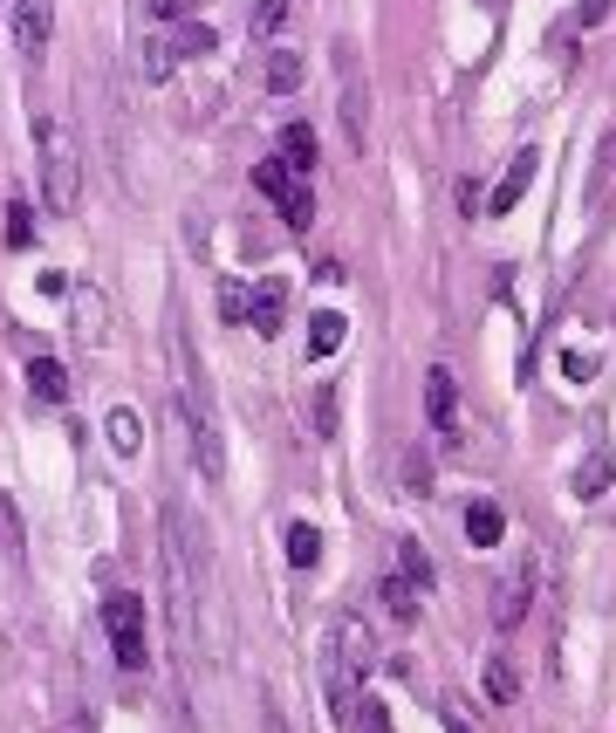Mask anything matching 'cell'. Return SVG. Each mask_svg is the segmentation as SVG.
Masks as SVG:
<instances>
[{"instance_id":"1","label":"cell","mask_w":616,"mask_h":733,"mask_svg":"<svg viewBox=\"0 0 616 733\" xmlns=\"http://www.w3.org/2000/svg\"><path fill=\"white\" fill-rule=\"evenodd\" d=\"M370 665H377V630H370L364 611H343L336 624H329V651H322V699H329V720L336 726H350Z\"/></svg>"},{"instance_id":"20","label":"cell","mask_w":616,"mask_h":733,"mask_svg":"<svg viewBox=\"0 0 616 733\" xmlns=\"http://www.w3.org/2000/svg\"><path fill=\"white\" fill-rule=\"evenodd\" d=\"M281 158L295 172H316V123H288V131H281Z\"/></svg>"},{"instance_id":"3","label":"cell","mask_w":616,"mask_h":733,"mask_svg":"<svg viewBox=\"0 0 616 733\" xmlns=\"http://www.w3.org/2000/svg\"><path fill=\"white\" fill-rule=\"evenodd\" d=\"M103 630H110V651L123 672H144L151 665V645H144V603L131 590H110L103 596Z\"/></svg>"},{"instance_id":"11","label":"cell","mask_w":616,"mask_h":733,"mask_svg":"<svg viewBox=\"0 0 616 733\" xmlns=\"http://www.w3.org/2000/svg\"><path fill=\"white\" fill-rule=\"evenodd\" d=\"M253 330H261V336H274L281 330V322H288V282H253Z\"/></svg>"},{"instance_id":"4","label":"cell","mask_w":616,"mask_h":733,"mask_svg":"<svg viewBox=\"0 0 616 733\" xmlns=\"http://www.w3.org/2000/svg\"><path fill=\"white\" fill-rule=\"evenodd\" d=\"M534 583H542V569H534V555L521 563H507V576L494 583V630H513L528 611H534Z\"/></svg>"},{"instance_id":"6","label":"cell","mask_w":616,"mask_h":733,"mask_svg":"<svg viewBox=\"0 0 616 733\" xmlns=\"http://www.w3.org/2000/svg\"><path fill=\"white\" fill-rule=\"evenodd\" d=\"M343 144L370 151V83L356 69V48H343Z\"/></svg>"},{"instance_id":"13","label":"cell","mask_w":616,"mask_h":733,"mask_svg":"<svg viewBox=\"0 0 616 733\" xmlns=\"http://www.w3.org/2000/svg\"><path fill=\"white\" fill-rule=\"evenodd\" d=\"M377 603H383V617H391L398 630L418 624V583H404V576H383V583H377Z\"/></svg>"},{"instance_id":"29","label":"cell","mask_w":616,"mask_h":733,"mask_svg":"<svg viewBox=\"0 0 616 733\" xmlns=\"http://www.w3.org/2000/svg\"><path fill=\"white\" fill-rule=\"evenodd\" d=\"M404 487H411V494H431V460H425V446L404 452Z\"/></svg>"},{"instance_id":"9","label":"cell","mask_w":616,"mask_h":733,"mask_svg":"<svg viewBox=\"0 0 616 733\" xmlns=\"http://www.w3.org/2000/svg\"><path fill=\"white\" fill-rule=\"evenodd\" d=\"M534 165H542V151H513V165L500 172V186H494V199H486V213H513V206H521V192L534 186Z\"/></svg>"},{"instance_id":"28","label":"cell","mask_w":616,"mask_h":733,"mask_svg":"<svg viewBox=\"0 0 616 733\" xmlns=\"http://www.w3.org/2000/svg\"><path fill=\"white\" fill-rule=\"evenodd\" d=\"M596 199H616V131H609L603 151H596Z\"/></svg>"},{"instance_id":"24","label":"cell","mask_w":616,"mask_h":733,"mask_svg":"<svg viewBox=\"0 0 616 733\" xmlns=\"http://www.w3.org/2000/svg\"><path fill=\"white\" fill-rule=\"evenodd\" d=\"M268 90H274V96H295V90H301V56H288V48H281V56L268 62Z\"/></svg>"},{"instance_id":"31","label":"cell","mask_w":616,"mask_h":733,"mask_svg":"<svg viewBox=\"0 0 616 733\" xmlns=\"http://www.w3.org/2000/svg\"><path fill=\"white\" fill-rule=\"evenodd\" d=\"M446 726H452V733H473V713H466V699H446Z\"/></svg>"},{"instance_id":"27","label":"cell","mask_w":616,"mask_h":733,"mask_svg":"<svg viewBox=\"0 0 616 733\" xmlns=\"http://www.w3.org/2000/svg\"><path fill=\"white\" fill-rule=\"evenodd\" d=\"M308 412H316V433H322V439L343 433V404H336V391H316V404H308Z\"/></svg>"},{"instance_id":"12","label":"cell","mask_w":616,"mask_h":733,"mask_svg":"<svg viewBox=\"0 0 616 733\" xmlns=\"http://www.w3.org/2000/svg\"><path fill=\"white\" fill-rule=\"evenodd\" d=\"M295 186H301V172H295L288 158H261V165H253V192H261V199H274V206H288V199H295Z\"/></svg>"},{"instance_id":"15","label":"cell","mask_w":616,"mask_h":733,"mask_svg":"<svg viewBox=\"0 0 616 733\" xmlns=\"http://www.w3.org/2000/svg\"><path fill=\"white\" fill-rule=\"evenodd\" d=\"M69 295H75V343L96 350L103 343V295L96 288H69Z\"/></svg>"},{"instance_id":"14","label":"cell","mask_w":616,"mask_h":733,"mask_svg":"<svg viewBox=\"0 0 616 733\" xmlns=\"http://www.w3.org/2000/svg\"><path fill=\"white\" fill-rule=\"evenodd\" d=\"M500 535H507L500 500H466V542H473V548H494Z\"/></svg>"},{"instance_id":"5","label":"cell","mask_w":616,"mask_h":733,"mask_svg":"<svg viewBox=\"0 0 616 733\" xmlns=\"http://www.w3.org/2000/svg\"><path fill=\"white\" fill-rule=\"evenodd\" d=\"M178 418H186V433H192V460L205 480H220L226 473V452H220V425H213V398H178Z\"/></svg>"},{"instance_id":"19","label":"cell","mask_w":616,"mask_h":733,"mask_svg":"<svg viewBox=\"0 0 616 733\" xmlns=\"http://www.w3.org/2000/svg\"><path fill=\"white\" fill-rule=\"evenodd\" d=\"M398 563H404V569H398L404 583H418V590H431V583H439V563L425 555V542H411V535H404V542H398Z\"/></svg>"},{"instance_id":"18","label":"cell","mask_w":616,"mask_h":733,"mask_svg":"<svg viewBox=\"0 0 616 733\" xmlns=\"http://www.w3.org/2000/svg\"><path fill=\"white\" fill-rule=\"evenodd\" d=\"M479 686H486V699H494V706H513V699H521V672H513V659H486Z\"/></svg>"},{"instance_id":"26","label":"cell","mask_w":616,"mask_h":733,"mask_svg":"<svg viewBox=\"0 0 616 733\" xmlns=\"http://www.w3.org/2000/svg\"><path fill=\"white\" fill-rule=\"evenodd\" d=\"M343 733H391V713H383V699H356V713Z\"/></svg>"},{"instance_id":"16","label":"cell","mask_w":616,"mask_h":733,"mask_svg":"<svg viewBox=\"0 0 616 733\" xmlns=\"http://www.w3.org/2000/svg\"><path fill=\"white\" fill-rule=\"evenodd\" d=\"M28 391H35L42 404H62V398H69V370H62L56 357H35V364H28Z\"/></svg>"},{"instance_id":"8","label":"cell","mask_w":616,"mask_h":733,"mask_svg":"<svg viewBox=\"0 0 616 733\" xmlns=\"http://www.w3.org/2000/svg\"><path fill=\"white\" fill-rule=\"evenodd\" d=\"M425 418L439 425V433H452V425H459V377L446 364L425 370Z\"/></svg>"},{"instance_id":"32","label":"cell","mask_w":616,"mask_h":733,"mask_svg":"<svg viewBox=\"0 0 616 733\" xmlns=\"http://www.w3.org/2000/svg\"><path fill=\"white\" fill-rule=\"evenodd\" d=\"M261 733H288V720H281L274 706H268V713H261Z\"/></svg>"},{"instance_id":"21","label":"cell","mask_w":616,"mask_h":733,"mask_svg":"<svg viewBox=\"0 0 616 733\" xmlns=\"http://www.w3.org/2000/svg\"><path fill=\"white\" fill-rule=\"evenodd\" d=\"M288 563H295V569H316V563H322V528H308V521L288 528Z\"/></svg>"},{"instance_id":"23","label":"cell","mask_w":616,"mask_h":733,"mask_svg":"<svg viewBox=\"0 0 616 733\" xmlns=\"http://www.w3.org/2000/svg\"><path fill=\"white\" fill-rule=\"evenodd\" d=\"M220 316L226 322H247L253 316V282H234V274H226V282H220Z\"/></svg>"},{"instance_id":"25","label":"cell","mask_w":616,"mask_h":733,"mask_svg":"<svg viewBox=\"0 0 616 733\" xmlns=\"http://www.w3.org/2000/svg\"><path fill=\"white\" fill-rule=\"evenodd\" d=\"M281 28H288V0H253V35L274 42Z\"/></svg>"},{"instance_id":"2","label":"cell","mask_w":616,"mask_h":733,"mask_svg":"<svg viewBox=\"0 0 616 733\" xmlns=\"http://www.w3.org/2000/svg\"><path fill=\"white\" fill-rule=\"evenodd\" d=\"M42 199H48V213H75L83 206V151H75V131L56 117H42Z\"/></svg>"},{"instance_id":"30","label":"cell","mask_w":616,"mask_h":733,"mask_svg":"<svg viewBox=\"0 0 616 733\" xmlns=\"http://www.w3.org/2000/svg\"><path fill=\"white\" fill-rule=\"evenodd\" d=\"M8 247H35V220H28V206H8Z\"/></svg>"},{"instance_id":"10","label":"cell","mask_w":616,"mask_h":733,"mask_svg":"<svg viewBox=\"0 0 616 733\" xmlns=\"http://www.w3.org/2000/svg\"><path fill=\"white\" fill-rule=\"evenodd\" d=\"M103 439H110L117 460H138L144 452V418L131 412V404H110V412H103Z\"/></svg>"},{"instance_id":"22","label":"cell","mask_w":616,"mask_h":733,"mask_svg":"<svg viewBox=\"0 0 616 733\" xmlns=\"http://www.w3.org/2000/svg\"><path fill=\"white\" fill-rule=\"evenodd\" d=\"M609 480H616V460H609V452H596V460H582L576 494H582V500H596V494H609Z\"/></svg>"},{"instance_id":"17","label":"cell","mask_w":616,"mask_h":733,"mask_svg":"<svg viewBox=\"0 0 616 733\" xmlns=\"http://www.w3.org/2000/svg\"><path fill=\"white\" fill-rule=\"evenodd\" d=\"M343 336H350V322H343L336 309H322L316 322H308V357H336Z\"/></svg>"},{"instance_id":"7","label":"cell","mask_w":616,"mask_h":733,"mask_svg":"<svg viewBox=\"0 0 616 733\" xmlns=\"http://www.w3.org/2000/svg\"><path fill=\"white\" fill-rule=\"evenodd\" d=\"M48 42H56V0H14V48L42 62Z\"/></svg>"}]
</instances>
